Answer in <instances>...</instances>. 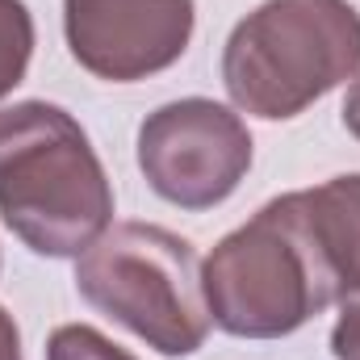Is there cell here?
<instances>
[{"label": "cell", "mask_w": 360, "mask_h": 360, "mask_svg": "<svg viewBox=\"0 0 360 360\" xmlns=\"http://www.w3.org/2000/svg\"><path fill=\"white\" fill-rule=\"evenodd\" d=\"M0 218L38 256H80L113 222V188L80 122L46 101L0 109Z\"/></svg>", "instance_id": "obj_1"}, {"label": "cell", "mask_w": 360, "mask_h": 360, "mask_svg": "<svg viewBox=\"0 0 360 360\" xmlns=\"http://www.w3.org/2000/svg\"><path fill=\"white\" fill-rule=\"evenodd\" d=\"M210 319L239 340H281L340 302L323 264L302 193L272 197L252 222L231 231L201 269Z\"/></svg>", "instance_id": "obj_2"}, {"label": "cell", "mask_w": 360, "mask_h": 360, "mask_svg": "<svg viewBox=\"0 0 360 360\" xmlns=\"http://www.w3.org/2000/svg\"><path fill=\"white\" fill-rule=\"evenodd\" d=\"M360 72V13L348 0H264L226 38L222 84L243 113L285 122Z\"/></svg>", "instance_id": "obj_3"}, {"label": "cell", "mask_w": 360, "mask_h": 360, "mask_svg": "<svg viewBox=\"0 0 360 360\" xmlns=\"http://www.w3.org/2000/svg\"><path fill=\"white\" fill-rule=\"evenodd\" d=\"M76 289L160 356H193L214 323L193 243L155 222H113L80 252Z\"/></svg>", "instance_id": "obj_4"}, {"label": "cell", "mask_w": 360, "mask_h": 360, "mask_svg": "<svg viewBox=\"0 0 360 360\" xmlns=\"http://www.w3.org/2000/svg\"><path fill=\"white\" fill-rule=\"evenodd\" d=\"M139 168L180 210L222 205L252 168V134L218 101L184 96L160 105L139 126Z\"/></svg>", "instance_id": "obj_5"}, {"label": "cell", "mask_w": 360, "mask_h": 360, "mask_svg": "<svg viewBox=\"0 0 360 360\" xmlns=\"http://www.w3.org/2000/svg\"><path fill=\"white\" fill-rule=\"evenodd\" d=\"M193 0H63L72 59L113 84L172 68L193 38Z\"/></svg>", "instance_id": "obj_6"}, {"label": "cell", "mask_w": 360, "mask_h": 360, "mask_svg": "<svg viewBox=\"0 0 360 360\" xmlns=\"http://www.w3.org/2000/svg\"><path fill=\"white\" fill-rule=\"evenodd\" d=\"M314 248L331 272L340 297L360 293V172L335 176L302 193Z\"/></svg>", "instance_id": "obj_7"}, {"label": "cell", "mask_w": 360, "mask_h": 360, "mask_svg": "<svg viewBox=\"0 0 360 360\" xmlns=\"http://www.w3.org/2000/svg\"><path fill=\"white\" fill-rule=\"evenodd\" d=\"M34 55V17L21 0H0V101L25 80Z\"/></svg>", "instance_id": "obj_8"}, {"label": "cell", "mask_w": 360, "mask_h": 360, "mask_svg": "<svg viewBox=\"0 0 360 360\" xmlns=\"http://www.w3.org/2000/svg\"><path fill=\"white\" fill-rule=\"evenodd\" d=\"M46 360H134L126 348H117L109 335H101L96 327L84 323H68L51 335Z\"/></svg>", "instance_id": "obj_9"}, {"label": "cell", "mask_w": 360, "mask_h": 360, "mask_svg": "<svg viewBox=\"0 0 360 360\" xmlns=\"http://www.w3.org/2000/svg\"><path fill=\"white\" fill-rule=\"evenodd\" d=\"M340 323L331 331V352L335 360H360V293L340 297Z\"/></svg>", "instance_id": "obj_10"}, {"label": "cell", "mask_w": 360, "mask_h": 360, "mask_svg": "<svg viewBox=\"0 0 360 360\" xmlns=\"http://www.w3.org/2000/svg\"><path fill=\"white\" fill-rule=\"evenodd\" d=\"M0 360H21V335L4 306H0Z\"/></svg>", "instance_id": "obj_11"}, {"label": "cell", "mask_w": 360, "mask_h": 360, "mask_svg": "<svg viewBox=\"0 0 360 360\" xmlns=\"http://www.w3.org/2000/svg\"><path fill=\"white\" fill-rule=\"evenodd\" d=\"M344 126H348V134L360 139V80L348 89V96H344Z\"/></svg>", "instance_id": "obj_12"}]
</instances>
